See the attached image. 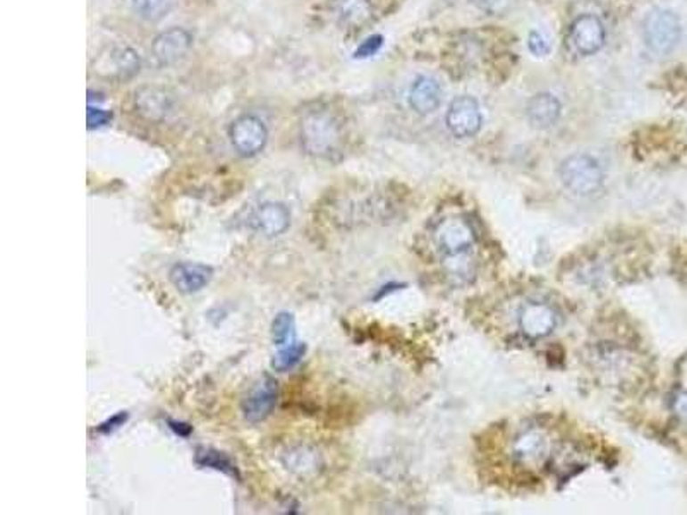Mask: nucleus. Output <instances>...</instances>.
Listing matches in <instances>:
<instances>
[{"mask_svg":"<svg viewBox=\"0 0 687 515\" xmlns=\"http://www.w3.org/2000/svg\"><path fill=\"white\" fill-rule=\"evenodd\" d=\"M562 186L579 198H588L603 188L605 172L601 164L586 153H574L559 167Z\"/></svg>","mask_w":687,"mask_h":515,"instance_id":"f257e3e1","label":"nucleus"},{"mask_svg":"<svg viewBox=\"0 0 687 515\" xmlns=\"http://www.w3.org/2000/svg\"><path fill=\"white\" fill-rule=\"evenodd\" d=\"M301 143L311 155L329 159L339 151L342 133L332 116L325 112H313L301 122Z\"/></svg>","mask_w":687,"mask_h":515,"instance_id":"f03ea898","label":"nucleus"},{"mask_svg":"<svg viewBox=\"0 0 687 515\" xmlns=\"http://www.w3.org/2000/svg\"><path fill=\"white\" fill-rule=\"evenodd\" d=\"M683 26L672 11L655 9L642 21V40L657 55H668L679 45Z\"/></svg>","mask_w":687,"mask_h":515,"instance_id":"7ed1b4c3","label":"nucleus"},{"mask_svg":"<svg viewBox=\"0 0 687 515\" xmlns=\"http://www.w3.org/2000/svg\"><path fill=\"white\" fill-rule=\"evenodd\" d=\"M446 124H447V129L455 138L468 140V138L476 136L483 126V116H481V109L473 96L462 94V96H457L455 100H452V103L447 109Z\"/></svg>","mask_w":687,"mask_h":515,"instance_id":"20e7f679","label":"nucleus"},{"mask_svg":"<svg viewBox=\"0 0 687 515\" xmlns=\"http://www.w3.org/2000/svg\"><path fill=\"white\" fill-rule=\"evenodd\" d=\"M268 140L266 126L257 116H242L231 127V141L242 157L260 153Z\"/></svg>","mask_w":687,"mask_h":515,"instance_id":"39448f33","label":"nucleus"},{"mask_svg":"<svg viewBox=\"0 0 687 515\" xmlns=\"http://www.w3.org/2000/svg\"><path fill=\"white\" fill-rule=\"evenodd\" d=\"M192 45V37L184 28H170L160 33L151 45L153 57L160 66H174L183 61Z\"/></svg>","mask_w":687,"mask_h":515,"instance_id":"423d86ee","label":"nucleus"},{"mask_svg":"<svg viewBox=\"0 0 687 515\" xmlns=\"http://www.w3.org/2000/svg\"><path fill=\"white\" fill-rule=\"evenodd\" d=\"M279 397V385L274 378L265 376L260 383L248 394V397L242 400V416L249 422L265 421Z\"/></svg>","mask_w":687,"mask_h":515,"instance_id":"0eeeda50","label":"nucleus"},{"mask_svg":"<svg viewBox=\"0 0 687 515\" xmlns=\"http://www.w3.org/2000/svg\"><path fill=\"white\" fill-rule=\"evenodd\" d=\"M570 44L581 55H594L605 45V26L592 14L579 16L570 26Z\"/></svg>","mask_w":687,"mask_h":515,"instance_id":"6e6552de","label":"nucleus"},{"mask_svg":"<svg viewBox=\"0 0 687 515\" xmlns=\"http://www.w3.org/2000/svg\"><path fill=\"white\" fill-rule=\"evenodd\" d=\"M437 242L449 257L464 255L474 244L471 225L461 218H449L440 224L437 231Z\"/></svg>","mask_w":687,"mask_h":515,"instance_id":"1a4fd4ad","label":"nucleus"},{"mask_svg":"<svg viewBox=\"0 0 687 515\" xmlns=\"http://www.w3.org/2000/svg\"><path fill=\"white\" fill-rule=\"evenodd\" d=\"M442 103V86L435 78L420 76L409 90V105L420 116L433 114Z\"/></svg>","mask_w":687,"mask_h":515,"instance_id":"9d476101","label":"nucleus"},{"mask_svg":"<svg viewBox=\"0 0 687 515\" xmlns=\"http://www.w3.org/2000/svg\"><path fill=\"white\" fill-rule=\"evenodd\" d=\"M251 225L266 237L284 234L290 225V211L282 203H265L253 213Z\"/></svg>","mask_w":687,"mask_h":515,"instance_id":"9b49d317","label":"nucleus"},{"mask_svg":"<svg viewBox=\"0 0 687 515\" xmlns=\"http://www.w3.org/2000/svg\"><path fill=\"white\" fill-rule=\"evenodd\" d=\"M562 116V105L552 94H535L526 107V118L535 129H550Z\"/></svg>","mask_w":687,"mask_h":515,"instance_id":"f8f14e48","label":"nucleus"},{"mask_svg":"<svg viewBox=\"0 0 687 515\" xmlns=\"http://www.w3.org/2000/svg\"><path fill=\"white\" fill-rule=\"evenodd\" d=\"M214 277V270L200 263H179L170 270V282L184 294L200 292Z\"/></svg>","mask_w":687,"mask_h":515,"instance_id":"ddd939ff","label":"nucleus"},{"mask_svg":"<svg viewBox=\"0 0 687 515\" xmlns=\"http://www.w3.org/2000/svg\"><path fill=\"white\" fill-rule=\"evenodd\" d=\"M333 14L340 26L355 29L373 18V4L372 0H335Z\"/></svg>","mask_w":687,"mask_h":515,"instance_id":"4468645a","label":"nucleus"},{"mask_svg":"<svg viewBox=\"0 0 687 515\" xmlns=\"http://www.w3.org/2000/svg\"><path fill=\"white\" fill-rule=\"evenodd\" d=\"M555 325V313L548 306L531 305L522 311V331L531 339H542L550 335Z\"/></svg>","mask_w":687,"mask_h":515,"instance_id":"2eb2a0df","label":"nucleus"},{"mask_svg":"<svg viewBox=\"0 0 687 515\" xmlns=\"http://www.w3.org/2000/svg\"><path fill=\"white\" fill-rule=\"evenodd\" d=\"M136 107L144 118H164L170 110V96L159 88H143L136 94Z\"/></svg>","mask_w":687,"mask_h":515,"instance_id":"dca6fc26","label":"nucleus"},{"mask_svg":"<svg viewBox=\"0 0 687 515\" xmlns=\"http://www.w3.org/2000/svg\"><path fill=\"white\" fill-rule=\"evenodd\" d=\"M194 462L200 468L215 469V470H220V472H225V474H231V476L239 478L234 462L224 452H218V450H214V448H200L196 452Z\"/></svg>","mask_w":687,"mask_h":515,"instance_id":"f3484780","label":"nucleus"},{"mask_svg":"<svg viewBox=\"0 0 687 515\" xmlns=\"http://www.w3.org/2000/svg\"><path fill=\"white\" fill-rule=\"evenodd\" d=\"M272 340L281 349L296 342V318L292 313L282 311L272 323Z\"/></svg>","mask_w":687,"mask_h":515,"instance_id":"a211bd4d","label":"nucleus"},{"mask_svg":"<svg viewBox=\"0 0 687 515\" xmlns=\"http://www.w3.org/2000/svg\"><path fill=\"white\" fill-rule=\"evenodd\" d=\"M307 354V344L305 342H292L285 347H281L279 352L272 359V368L279 373H285L292 370Z\"/></svg>","mask_w":687,"mask_h":515,"instance_id":"6ab92c4d","label":"nucleus"},{"mask_svg":"<svg viewBox=\"0 0 687 515\" xmlns=\"http://www.w3.org/2000/svg\"><path fill=\"white\" fill-rule=\"evenodd\" d=\"M174 0H131L133 11L144 21H159L166 18Z\"/></svg>","mask_w":687,"mask_h":515,"instance_id":"aec40b11","label":"nucleus"},{"mask_svg":"<svg viewBox=\"0 0 687 515\" xmlns=\"http://www.w3.org/2000/svg\"><path fill=\"white\" fill-rule=\"evenodd\" d=\"M110 61L114 64V72L120 78H131L140 70V57L131 48H114L110 52Z\"/></svg>","mask_w":687,"mask_h":515,"instance_id":"412c9836","label":"nucleus"},{"mask_svg":"<svg viewBox=\"0 0 687 515\" xmlns=\"http://www.w3.org/2000/svg\"><path fill=\"white\" fill-rule=\"evenodd\" d=\"M545 448L546 440L544 438V435H540L536 431H529V433L522 435L521 438H518V442L514 446V452L521 459H536L545 452Z\"/></svg>","mask_w":687,"mask_h":515,"instance_id":"4be33fe9","label":"nucleus"},{"mask_svg":"<svg viewBox=\"0 0 687 515\" xmlns=\"http://www.w3.org/2000/svg\"><path fill=\"white\" fill-rule=\"evenodd\" d=\"M528 47L531 50V53H535L536 57H545V55L550 53V44H548V40H546L542 33H538V31H531V33H529Z\"/></svg>","mask_w":687,"mask_h":515,"instance_id":"5701e85b","label":"nucleus"},{"mask_svg":"<svg viewBox=\"0 0 687 515\" xmlns=\"http://www.w3.org/2000/svg\"><path fill=\"white\" fill-rule=\"evenodd\" d=\"M381 45H383V38H381L380 35L370 37L368 40H364V42L361 44V47L356 50L355 57H357V59H366V57H372V55H375V53L379 52L380 48H381Z\"/></svg>","mask_w":687,"mask_h":515,"instance_id":"b1692460","label":"nucleus"},{"mask_svg":"<svg viewBox=\"0 0 687 515\" xmlns=\"http://www.w3.org/2000/svg\"><path fill=\"white\" fill-rule=\"evenodd\" d=\"M112 120V114L107 112V110H102V109H96V107H88V129H96V127H103L107 126L109 122Z\"/></svg>","mask_w":687,"mask_h":515,"instance_id":"393cba45","label":"nucleus"},{"mask_svg":"<svg viewBox=\"0 0 687 515\" xmlns=\"http://www.w3.org/2000/svg\"><path fill=\"white\" fill-rule=\"evenodd\" d=\"M129 420V414L127 413H118L114 414L110 420H107L105 422H102L98 426V433H103V435H110L114 433L116 429H119L120 426H124V422Z\"/></svg>","mask_w":687,"mask_h":515,"instance_id":"a878e982","label":"nucleus"},{"mask_svg":"<svg viewBox=\"0 0 687 515\" xmlns=\"http://www.w3.org/2000/svg\"><path fill=\"white\" fill-rule=\"evenodd\" d=\"M674 407H675V411H677L683 418H686L687 420V392H683V394L677 396Z\"/></svg>","mask_w":687,"mask_h":515,"instance_id":"bb28decb","label":"nucleus"},{"mask_svg":"<svg viewBox=\"0 0 687 515\" xmlns=\"http://www.w3.org/2000/svg\"><path fill=\"white\" fill-rule=\"evenodd\" d=\"M168 424H170V428H172L177 435H181V437H188L191 433V426L184 424V422L170 421Z\"/></svg>","mask_w":687,"mask_h":515,"instance_id":"cd10ccee","label":"nucleus"}]
</instances>
